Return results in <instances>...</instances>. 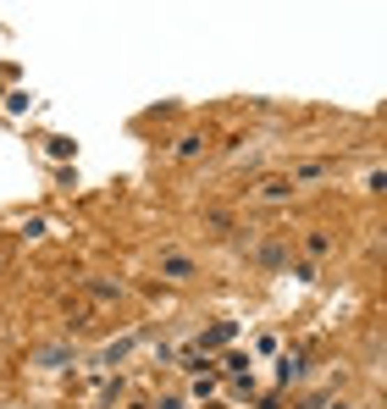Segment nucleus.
<instances>
[{
    "mask_svg": "<svg viewBox=\"0 0 387 409\" xmlns=\"http://www.w3.org/2000/svg\"><path fill=\"white\" fill-rule=\"evenodd\" d=\"M160 277H166V282H194V260L172 249V254H160Z\"/></svg>",
    "mask_w": 387,
    "mask_h": 409,
    "instance_id": "1",
    "label": "nucleus"
},
{
    "mask_svg": "<svg viewBox=\"0 0 387 409\" xmlns=\"http://www.w3.org/2000/svg\"><path fill=\"white\" fill-rule=\"evenodd\" d=\"M294 188H299V183H294V177H266V183H260V188H255V194H260V199H288V194H294Z\"/></svg>",
    "mask_w": 387,
    "mask_h": 409,
    "instance_id": "2",
    "label": "nucleus"
},
{
    "mask_svg": "<svg viewBox=\"0 0 387 409\" xmlns=\"http://www.w3.org/2000/svg\"><path fill=\"white\" fill-rule=\"evenodd\" d=\"M332 166L326 161H310V166H294V183H315V177H326Z\"/></svg>",
    "mask_w": 387,
    "mask_h": 409,
    "instance_id": "3",
    "label": "nucleus"
},
{
    "mask_svg": "<svg viewBox=\"0 0 387 409\" xmlns=\"http://www.w3.org/2000/svg\"><path fill=\"white\" fill-rule=\"evenodd\" d=\"M305 249L315 254V260H321V254H332V238H326V233H310V238H305Z\"/></svg>",
    "mask_w": 387,
    "mask_h": 409,
    "instance_id": "4",
    "label": "nucleus"
},
{
    "mask_svg": "<svg viewBox=\"0 0 387 409\" xmlns=\"http://www.w3.org/2000/svg\"><path fill=\"white\" fill-rule=\"evenodd\" d=\"M365 188L371 194H387V171H365Z\"/></svg>",
    "mask_w": 387,
    "mask_h": 409,
    "instance_id": "5",
    "label": "nucleus"
},
{
    "mask_svg": "<svg viewBox=\"0 0 387 409\" xmlns=\"http://www.w3.org/2000/svg\"><path fill=\"white\" fill-rule=\"evenodd\" d=\"M155 409H188V404H183V399H166V404H155Z\"/></svg>",
    "mask_w": 387,
    "mask_h": 409,
    "instance_id": "6",
    "label": "nucleus"
},
{
    "mask_svg": "<svg viewBox=\"0 0 387 409\" xmlns=\"http://www.w3.org/2000/svg\"><path fill=\"white\" fill-rule=\"evenodd\" d=\"M332 409H354V404H332Z\"/></svg>",
    "mask_w": 387,
    "mask_h": 409,
    "instance_id": "7",
    "label": "nucleus"
}]
</instances>
